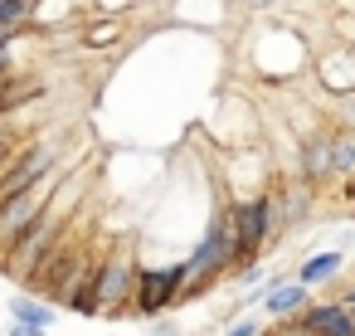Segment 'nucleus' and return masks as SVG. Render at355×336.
Masks as SVG:
<instances>
[{"label":"nucleus","instance_id":"423d86ee","mask_svg":"<svg viewBox=\"0 0 355 336\" xmlns=\"http://www.w3.org/2000/svg\"><path fill=\"white\" fill-rule=\"evenodd\" d=\"M292 326H302L311 336H355V317L340 302H306V312L292 317Z\"/></svg>","mask_w":355,"mask_h":336},{"label":"nucleus","instance_id":"6e6552de","mask_svg":"<svg viewBox=\"0 0 355 336\" xmlns=\"http://www.w3.org/2000/svg\"><path fill=\"white\" fill-rule=\"evenodd\" d=\"M316 74H321V88H326L331 98H355V54H350V49L326 54V59L316 64Z\"/></svg>","mask_w":355,"mask_h":336},{"label":"nucleus","instance_id":"f03ea898","mask_svg":"<svg viewBox=\"0 0 355 336\" xmlns=\"http://www.w3.org/2000/svg\"><path fill=\"white\" fill-rule=\"evenodd\" d=\"M229 234H234V273L239 268H258V253L268 239H277V210H272V190L234 200L229 205Z\"/></svg>","mask_w":355,"mask_h":336},{"label":"nucleus","instance_id":"2eb2a0df","mask_svg":"<svg viewBox=\"0 0 355 336\" xmlns=\"http://www.w3.org/2000/svg\"><path fill=\"white\" fill-rule=\"evenodd\" d=\"M20 146H25V142H20L15 132H6V127H0V171H6V166L15 161V151H20Z\"/></svg>","mask_w":355,"mask_h":336},{"label":"nucleus","instance_id":"f257e3e1","mask_svg":"<svg viewBox=\"0 0 355 336\" xmlns=\"http://www.w3.org/2000/svg\"><path fill=\"white\" fill-rule=\"evenodd\" d=\"M132 283H137V253L127 249V244H117L103 263H98V273H93V287L78 297V302H69L78 317H117L122 307H127V297H132Z\"/></svg>","mask_w":355,"mask_h":336},{"label":"nucleus","instance_id":"6ab92c4d","mask_svg":"<svg viewBox=\"0 0 355 336\" xmlns=\"http://www.w3.org/2000/svg\"><path fill=\"white\" fill-rule=\"evenodd\" d=\"M6 336H49V331H35V326H20V321H10V331Z\"/></svg>","mask_w":355,"mask_h":336},{"label":"nucleus","instance_id":"0eeeda50","mask_svg":"<svg viewBox=\"0 0 355 336\" xmlns=\"http://www.w3.org/2000/svg\"><path fill=\"white\" fill-rule=\"evenodd\" d=\"M263 312L277 317V321L302 317V312H306V287H302V283H287L282 273L268 278V283H263Z\"/></svg>","mask_w":355,"mask_h":336},{"label":"nucleus","instance_id":"9d476101","mask_svg":"<svg viewBox=\"0 0 355 336\" xmlns=\"http://www.w3.org/2000/svg\"><path fill=\"white\" fill-rule=\"evenodd\" d=\"M340 268H345V253H340V249H321V253H311V258L297 263V283H302V287H311V283H331Z\"/></svg>","mask_w":355,"mask_h":336},{"label":"nucleus","instance_id":"7ed1b4c3","mask_svg":"<svg viewBox=\"0 0 355 336\" xmlns=\"http://www.w3.org/2000/svg\"><path fill=\"white\" fill-rule=\"evenodd\" d=\"M248 59L263 78H297L302 64H306V40L287 25H258L253 44H248Z\"/></svg>","mask_w":355,"mask_h":336},{"label":"nucleus","instance_id":"f8f14e48","mask_svg":"<svg viewBox=\"0 0 355 336\" xmlns=\"http://www.w3.org/2000/svg\"><path fill=\"white\" fill-rule=\"evenodd\" d=\"M78 35H83L88 49H107V44H117V40H127V25H122L117 15H93Z\"/></svg>","mask_w":355,"mask_h":336},{"label":"nucleus","instance_id":"39448f33","mask_svg":"<svg viewBox=\"0 0 355 336\" xmlns=\"http://www.w3.org/2000/svg\"><path fill=\"white\" fill-rule=\"evenodd\" d=\"M69 176V166H59L54 176H44L35 190H25V195H15V200H6V205H0V258H6L25 234H30V224L40 219V210H44V200L54 195V185Z\"/></svg>","mask_w":355,"mask_h":336},{"label":"nucleus","instance_id":"f3484780","mask_svg":"<svg viewBox=\"0 0 355 336\" xmlns=\"http://www.w3.org/2000/svg\"><path fill=\"white\" fill-rule=\"evenodd\" d=\"M151 336H185V331H180V321H171V317H166V321H156V326H151Z\"/></svg>","mask_w":355,"mask_h":336},{"label":"nucleus","instance_id":"dca6fc26","mask_svg":"<svg viewBox=\"0 0 355 336\" xmlns=\"http://www.w3.org/2000/svg\"><path fill=\"white\" fill-rule=\"evenodd\" d=\"M224 336H263V326H258V317H239V321H229Z\"/></svg>","mask_w":355,"mask_h":336},{"label":"nucleus","instance_id":"a211bd4d","mask_svg":"<svg viewBox=\"0 0 355 336\" xmlns=\"http://www.w3.org/2000/svg\"><path fill=\"white\" fill-rule=\"evenodd\" d=\"M268 336H311V331H302V326H292V321H277V331H268Z\"/></svg>","mask_w":355,"mask_h":336},{"label":"nucleus","instance_id":"9b49d317","mask_svg":"<svg viewBox=\"0 0 355 336\" xmlns=\"http://www.w3.org/2000/svg\"><path fill=\"white\" fill-rule=\"evenodd\" d=\"M10 321L35 326V331H49L54 326V307L40 302V297H30V292H20V297H10Z\"/></svg>","mask_w":355,"mask_h":336},{"label":"nucleus","instance_id":"412c9836","mask_svg":"<svg viewBox=\"0 0 355 336\" xmlns=\"http://www.w3.org/2000/svg\"><path fill=\"white\" fill-rule=\"evenodd\" d=\"M350 249H355V229H345V234H340V253H350Z\"/></svg>","mask_w":355,"mask_h":336},{"label":"nucleus","instance_id":"aec40b11","mask_svg":"<svg viewBox=\"0 0 355 336\" xmlns=\"http://www.w3.org/2000/svg\"><path fill=\"white\" fill-rule=\"evenodd\" d=\"M336 302H340V307H345V312H350V317H355V283H350V287H345V292H340V297H336Z\"/></svg>","mask_w":355,"mask_h":336},{"label":"nucleus","instance_id":"20e7f679","mask_svg":"<svg viewBox=\"0 0 355 336\" xmlns=\"http://www.w3.org/2000/svg\"><path fill=\"white\" fill-rule=\"evenodd\" d=\"M185 278H190V273H185V258L137 268V283H132V312H137V317H166V307L180 302Z\"/></svg>","mask_w":355,"mask_h":336},{"label":"nucleus","instance_id":"4468645a","mask_svg":"<svg viewBox=\"0 0 355 336\" xmlns=\"http://www.w3.org/2000/svg\"><path fill=\"white\" fill-rule=\"evenodd\" d=\"M25 20H35V6H30V0H0V35L25 30Z\"/></svg>","mask_w":355,"mask_h":336},{"label":"nucleus","instance_id":"ddd939ff","mask_svg":"<svg viewBox=\"0 0 355 336\" xmlns=\"http://www.w3.org/2000/svg\"><path fill=\"white\" fill-rule=\"evenodd\" d=\"M331 176L355 180V132H345V127L331 137Z\"/></svg>","mask_w":355,"mask_h":336},{"label":"nucleus","instance_id":"1a4fd4ad","mask_svg":"<svg viewBox=\"0 0 355 336\" xmlns=\"http://www.w3.org/2000/svg\"><path fill=\"white\" fill-rule=\"evenodd\" d=\"M321 180H331V137L326 132H311L302 142V185L311 190Z\"/></svg>","mask_w":355,"mask_h":336}]
</instances>
